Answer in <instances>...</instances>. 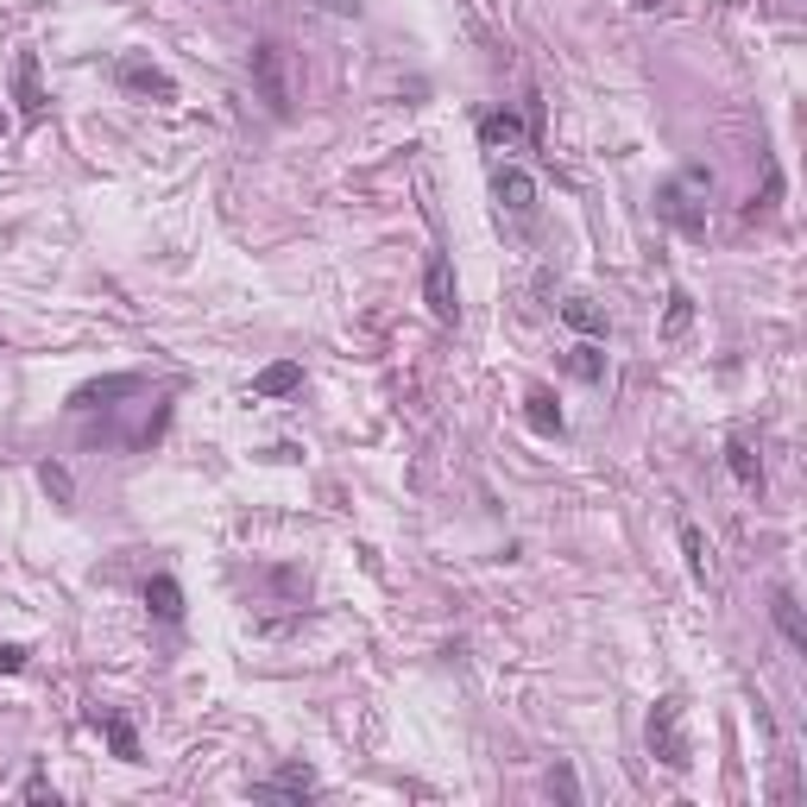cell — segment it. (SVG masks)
Listing matches in <instances>:
<instances>
[{
    "instance_id": "cell-17",
    "label": "cell",
    "mask_w": 807,
    "mask_h": 807,
    "mask_svg": "<svg viewBox=\"0 0 807 807\" xmlns=\"http://www.w3.org/2000/svg\"><path fill=\"white\" fill-rule=\"evenodd\" d=\"M524 423L536 429V435H561V429H568V417H561L555 391H530V398H524Z\"/></svg>"
},
{
    "instance_id": "cell-19",
    "label": "cell",
    "mask_w": 807,
    "mask_h": 807,
    "mask_svg": "<svg viewBox=\"0 0 807 807\" xmlns=\"http://www.w3.org/2000/svg\"><path fill=\"white\" fill-rule=\"evenodd\" d=\"M687 328H694V297H687V291H669V316H662V341H675V334H687Z\"/></svg>"
},
{
    "instance_id": "cell-18",
    "label": "cell",
    "mask_w": 807,
    "mask_h": 807,
    "mask_svg": "<svg viewBox=\"0 0 807 807\" xmlns=\"http://www.w3.org/2000/svg\"><path fill=\"white\" fill-rule=\"evenodd\" d=\"M297 385H303V366H297V360H277V366H265V373L252 378V391H259V398H291Z\"/></svg>"
},
{
    "instance_id": "cell-8",
    "label": "cell",
    "mask_w": 807,
    "mask_h": 807,
    "mask_svg": "<svg viewBox=\"0 0 807 807\" xmlns=\"http://www.w3.org/2000/svg\"><path fill=\"white\" fill-rule=\"evenodd\" d=\"M726 467L745 492H763V454H757V435L751 429H731L726 435Z\"/></svg>"
},
{
    "instance_id": "cell-10",
    "label": "cell",
    "mask_w": 807,
    "mask_h": 807,
    "mask_svg": "<svg viewBox=\"0 0 807 807\" xmlns=\"http://www.w3.org/2000/svg\"><path fill=\"white\" fill-rule=\"evenodd\" d=\"M479 146H486V151H524L530 146V121L492 107V114H479Z\"/></svg>"
},
{
    "instance_id": "cell-14",
    "label": "cell",
    "mask_w": 807,
    "mask_h": 807,
    "mask_svg": "<svg viewBox=\"0 0 807 807\" xmlns=\"http://www.w3.org/2000/svg\"><path fill=\"white\" fill-rule=\"evenodd\" d=\"M146 605L164 625H183V587H177L171 575H146Z\"/></svg>"
},
{
    "instance_id": "cell-15",
    "label": "cell",
    "mask_w": 807,
    "mask_h": 807,
    "mask_svg": "<svg viewBox=\"0 0 807 807\" xmlns=\"http://www.w3.org/2000/svg\"><path fill=\"white\" fill-rule=\"evenodd\" d=\"M126 391H139V378H133V373H121V378H95V385H82V391L70 398V410L82 417V410H101L107 398H126Z\"/></svg>"
},
{
    "instance_id": "cell-4",
    "label": "cell",
    "mask_w": 807,
    "mask_h": 807,
    "mask_svg": "<svg viewBox=\"0 0 807 807\" xmlns=\"http://www.w3.org/2000/svg\"><path fill=\"white\" fill-rule=\"evenodd\" d=\"M423 303L435 322H461V291H454V265L448 252H429L423 259Z\"/></svg>"
},
{
    "instance_id": "cell-25",
    "label": "cell",
    "mask_w": 807,
    "mask_h": 807,
    "mask_svg": "<svg viewBox=\"0 0 807 807\" xmlns=\"http://www.w3.org/2000/svg\"><path fill=\"white\" fill-rule=\"evenodd\" d=\"M637 7H644V13H662V7H669V0H637Z\"/></svg>"
},
{
    "instance_id": "cell-2",
    "label": "cell",
    "mask_w": 807,
    "mask_h": 807,
    "mask_svg": "<svg viewBox=\"0 0 807 807\" xmlns=\"http://www.w3.org/2000/svg\"><path fill=\"white\" fill-rule=\"evenodd\" d=\"M706 196H713V171L706 164H687L681 177H669L656 190V215L675 221L687 240H706Z\"/></svg>"
},
{
    "instance_id": "cell-5",
    "label": "cell",
    "mask_w": 807,
    "mask_h": 807,
    "mask_svg": "<svg viewBox=\"0 0 807 807\" xmlns=\"http://www.w3.org/2000/svg\"><path fill=\"white\" fill-rule=\"evenodd\" d=\"M492 196H499V208L511 221H530V215H536V177L518 171V164H499V171H492Z\"/></svg>"
},
{
    "instance_id": "cell-3",
    "label": "cell",
    "mask_w": 807,
    "mask_h": 807,
    "mask_svg": "<svg viewBox=\"0 0 807 807\" xmlns=\"http://www.w3.org/2000/svg\"><path fill=\"white\" fill-rule=\"evenodd\" d=\"M252 89H259V101L272 107L277 121L291 114L297 82H291V50L277 45V38H259V45H252Z\"/></svg>"
},
{
    "instance_id": "cell-9",
    "label": "cell",
    "mask_w": 807,
    "mask_h": 807,
    "mask_svg": "<svg viewBox=\"0 0 807 807\" xmlns=\"http://www.w3.org/2000/svg\"><path fill=\"white\" fill-rule=\"evenodd\" d=\"M252 795H291V802H309V795H322V776H316L309 763H284V770L252 782Z\"/></svg>"
},
{
    "instance_id": "cell-16",
    "label": "cell",
    "mask_w": 807,
    "mask_h": 807,
    "mask_svg": "<svg viewBox=\"0 0 807 807\" xmlns=\"http://www.w3.org/2000/svg\"><path fill=\"white\" fill-rule=\"evenodd\" d=\"M95 726H101V738L114 745V757H121V763H139V731H133V719H126V713H95Z\"/></svg>"
},
{
    "instance_id": "cell-21",
    "label": "cell",
    "mask_w": 807,
    "mask_h": 807,
    "mask_svg": "<svg viewBox=\"0 0 807 807\" xmlns=\"http://www.w3.org/2000/svg\"><path fill=\"white\" fill-rule=\"evenodd\" d=\"M568 366H575V373L587 378V385H600V378H605V353L593 348V341H587V348H575V360H568Z\"/></svg>"
},
{
    "instance_id": "cell-6",
    "label": "cell",
    "mask_w": 807,
    "mask_h": 807,
    "mask_svg": "<svg viewBox=\"0 0 807 807\" xmlns=\"http://www.w3.org/2000/svg\"><path fill=\"white\" fill-rule=\"evenodd\" d=\"M13 101H20V121H45V76H38V50H20L13 57Z\"/></svg>"
},
{
    "instance_id": "cell-12",
    "label": "cell",
    "mask_w": 807,
    "mask_h": 807,
    "mask_svg": "<svg viewBox=\"0 0 807 807\" xmlns=\"http://www.w3.org/2000/svg\"><path fill=\"white\" fill-rule=\"evenodd\" d=\"M561 322L575 328V334H587V341H605V328H612L593 297H568V303H561Z\"/></svg>"
},
{
    "instance_id": "cell-22",
    "label": "cell",
    "mask_w": 807,
    "mask_h": 807,
    "mask_svg": "<svg viewBox=\"0 0 807 807\" xmlns=\"http://www.w3.org/2000/svg\"><path fill=\"white\" fill-rule=\"evenodd\" d=\"M25 662H32V650H25V644H0V675H20Z\"/></svg>"
},
{
    "instance_id": "cell-7",
    "label": "cell",
    "mask_w": 807,
    "mask_h": 807,
    "mask_svg": "<svg viewBox=\"0 0 807 807\" xmlns=\"http://www.w3.org/2000/svg\"><path fill=\"white\" fill-rule=\"evenodd\" d=\"M114 82H121L126 95H158V101L177 95V82L158 70V64H146V57H121V64H114Z\"/></svg>"
},
{
    "instance_id": "cell-20",
    "label": "cell",
    "mask_w": 807,
    "mask_h": 807,
    "mask_svg": "<svg viewBox=\"0 0 807 807\" xmlns=\"http://www.w3.org/2000/svg\"><path fill=\"white\" fill-rule=\"evenodd\" d=\"M38 486H45L50 499H64V504L76 499V486H70V474H64V461H38Z\"/></svg>"
},
{
    "instance_id": "cell-11",
    "label": "cell",
    "mask_w": 807,
    "mask_h": 807,
    "mask_svg": "<svg viewBox=\"0 0 807 807\" xmlns=\"http://www.w3.org/2000/svg\"><path fill=\"white\" fill-rule=\"evenodd\" d=\"M770 618H776V630L788 637V650H807V625H802V605H795V593L788 587H776L770 593Z\"/></svg>"
},
{
    "instance_id": "cell-1",
    "label": "cell",
    "mask_w": 807,
    "mask_h": 807,
    "mask_svg": "<svg viewBox=\"0 0 807 807\" xmlns=\"http://www.w3.org/2000/svg\"><path fill=\"white\" fill-rule=\"evenodd\" d=\"M644 738H650V757L669 776H687V770H694V738H687V701H681V694H662V701L650 706Z\"/></svg>"
},
{
    "instance_id": "cell-13",
    "label": "cell",
    "mask_w": 807,
    "mask_h": 807,
    "mask_svg": "<svg viewBox=\"0 0 807 807\" xmlns=\"http://www.w3.org/2000/svg\"><path fill=\"white\" fill-rule=\"evenodd\" d=\"M675 536H681V555H687V575H694V587H706V580H713V549H706L701 524H687V518H681Z\"/></svg>"
},
{
    "instance_id": "cell-24",
    "label": "cell",
    "mask_w": 807,
    "mask_h": 807,
    "mask_svg": "<svg viewBox=\"0 0 807 807\" xmlns=\"http://www.w3.org/2000/svg\"><path fill=\"white\" fill-rule=\"evenodd\" d=\"M549 788L561 795V802H580V782H575V770H568V763H561V770L549 776Z\"/></svg>"
},
{
    "instance_id": "cell-23",
    "label": "cell",
    "mask_w": 807,
    "mask_h": 807,
    "mask_svg": "<svg viewBox=\"0 0 807 807\" xmlns=\"http://www.w3.org/2000/svg\"><path fill=\"white\" fill-rule=\"evenodd\" d=\"M25 802H57V788H50L45 770H32V776H25Z\"/></svg>"
}]
</instances>
